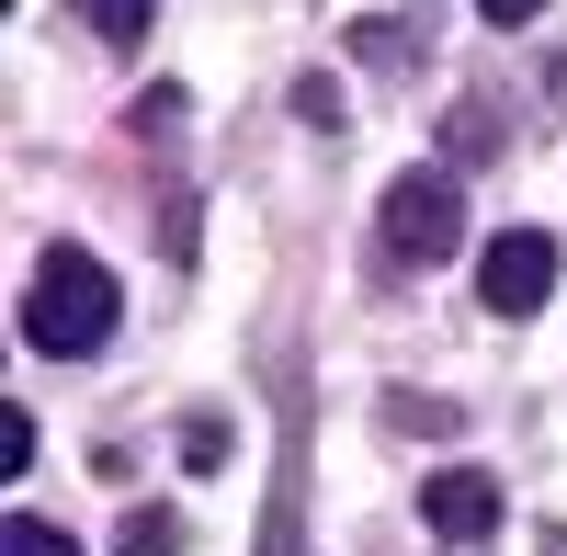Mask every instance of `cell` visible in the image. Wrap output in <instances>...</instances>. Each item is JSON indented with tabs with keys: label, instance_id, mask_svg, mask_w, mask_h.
Wrapping results in <instances>:
<instances>
[{
	"label": "cell",
	"instance_id": "1",
	"mask_svg": "<svg viewBox=\"0 0 567 556\" xmlns=\"http://www.w3.org/2000/svg\"><path fill=\"white\" fill-rule=\"evenodd\" d=\"M114 318H125V296H114V272L91 261V250H45L34 261V296H23V341L34 352L91 363V352L114 341Z\"/></svg>",
	"mask_w": 567,
	"mask_h": 556
},
{
	"label": "cell",
	"instance_id": "5",
	"mask_svg": "<svg viewBox=\"0 0 567 556\" xmlns=\"http://www.w3.org/2000/svg\"><path fill=\"white\" fill-rule=\"evenodd\" d=\"M69 12L103 34V45H136V34H148V0H69Z\"/></svg>",
	"mask_w": 567,
	"mask_h": 556
},
{
	"label": "cell",
	"instance_id": "4",
	"mask_svg": "<svg viewBox=\"0 0 567 556\" xmlns=\"http://www.w3.org/2000/svg\"><path fill=\"white\" fill-rule=\"evenodd\" d=\"M420 523H432L443 545H477V534L499 523V488H488V477H465V466H443L432 488H420Z\"/></svg>",
	"mask_w": 567,
	"mask_h": 556
},
{
	"label": "cell",
	"instance_id": "11",
	"mask_svg": "<svg viewBox=\"0 0 567 556\" xmlns=\"http://www.w3.org/2000/svg\"><path fill=\"white\" fill-rule=\"evenodd\" d=\"M545 556H567V534H556V523H545Z\"/></svg>",
	"mask_w": 567,
	"mask_h": 556
},
{
	"label": "cell",
	"instance_id": "3",
	"mask_svg": "<svg viewBox=\"0 0 567 556\" xmlns=\"http://www.w3.org/2000/svg\"><path fill=\"white\" fill-rule=\"evenodd\" d=\"M477 296L499 318H534L556 296V239H545V227H499V239L477 250Z\"/></svg>",
	"mask_w": 567,
	"mask_h": 556
},
{
	"label": "cell",
	"instance_id": "2",
	"mask_svg": "<svg viewBox=\"0 0 567 556\" xmlns=\"http://www.w3.org/2000/svg\"><path fill=\"white\" fill-rule=\"evenodd\" d=\"M374 239H386V261H454L465 239V194H454V171H398L386 182V205H374Z\"/></svg>",
	"mask_w": 567,
	"mask_h": 556
},
{
	"label": "cell",
	"instance_id": "8",
	"mask_svg": "<svg viewBox=\"0 0 567 556\" xmlns=\"http://www.w3.org/2000/svg\"><path fill=\"white\" fill-rule=\"evenodd\" d=\"M182 466H194V477L227 466V421H216V409H205V421H182Z\"/></svg>",
	"mask_w": 567,
	"mask_h": 556
},
{
	"label": "cell",
	"instance_id": "6",
	"mask_svg": "<svg viewBox=\"0 0 567 556\" xmlns=\"http://www.w3.org/2000/svg\"><path fill=\"white\" fill-rule=\"evenodd\" d=\"M114 556H182V523H171V512H136V523L114 534Z\"/></svg>",
	"mask_w": 567,
	"mask_h": 556
},
{
	"label": "cell",
	"instance_id": "9",
	"mask_svg": "<svg viewBox=\"0 0 567 556\" xmlns=\"http://www.w3.org/2000/svg\"><path fill=\"white\" fill-rule=\"evenodd\" d=\"M34 466V421H23V409H0V477H23Z\"/></svg>",
	"mask_w": 567,
	"mask_h": 556
},
{
	"label": "cell",
	"instance_id": "7",
	"mask_svg": "<svg viewBox=\"0 0 567 556\" xmlns=\"http://www.w3.org/2000/svg\"><path fill=\"white\" fill-rule=\"evenodd\" d=\"M0 556H80V545H69L58 523H34V512H23V523H0Z\"/></svg>",
	"mask_w": 567,
	"mask_h": 556
},
{
	"label": "cell",
	"instance_id": "10",
	"mask_svg": "<svg viewBox=\"0 0 567 556\" xmlns=\"http://www.w3.org/2000/svg\"><path fill=\"white\" fill-rule=\"evenodd\" d=\"M545 0H477V23H534Z\"/></svg>",
	"mask_w": 567,
	"mask_h": 556
}]
</instances>
